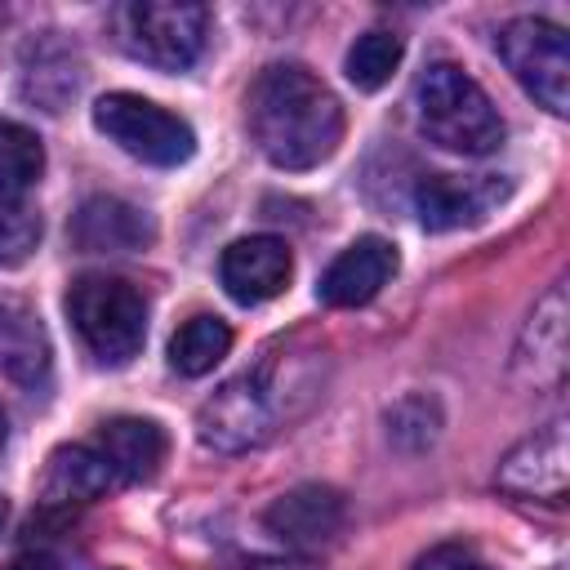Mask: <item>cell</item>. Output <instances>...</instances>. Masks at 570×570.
<instances>
[{
    "label": "cell",
    "instance_id": "1",
    "mask_svg": "<svg viewBox=\"0 0 570 570\" xmlns=\"http://www.w3.org/2000/svg\"><path fill=\"white\" fill-rule=\"evenodd\" d=\"M245 120L258 151L276 169H312L330 160L343 142L338 98L298 62H276L258 71L245 98Z\"/></svg>",
    "mask_w": 570,
    "mask_h": 570
},
{
    "label": "cell",
    "instance_id": "2",
    "mask_svg": "<svg viewBox=\"0 0 570 570\" xmlns=\"http://www.w3.org/2000/svg\"><path fill=\"white\" fill-rule=\"evenodd\" d=\"M419 129L459 156H490L503 142V120L490 94L454 62H432L414 85Z\"/></svg>",
    "mask_w": 570,
    "mask_h": 570
},
{
    "label": "cell",
    "instance_id": "3",
    "mask_svg": "<svg viewBox=\"0 0 570 570\" xmlns=\"http://www.w3.org/2000/svg\"><path fill=\"white\" fill-rule=\"evenodd\" d=\"M67 316L80 334V343L102 361V365H125L142 352L147 338V298L120 281L89 272L71 281L67 289Z\"/></svg>",
    "mask_w": 570,
    "mask_h": 570
},
{
    "label": "cell",
    "instance_id": "4",
    "mask_svg": "<svg viewBox=\"0 0 570 570\" xmlns=\"http://www.w3.org/2000/svg\"><path fill=\"white\" fill-rule=\"evenodd\" d=\"M116 45L160 71H183L200 58L209 36V9L187 0H129L111 9Z\"/></svg>",
    "mask_w": 570,
    "mask_h": 570
},
{
    "label": "cell",
    "instance_id": "5",
    "mask_svg": "<svg viewBox=\"0 0 570 570\" xmlns=\"http://www.w3.org/2000/svg\"><path fill=\"white\" fill-rule=\"evenodd\" d=\"M94 125H98V134H107L120 151H129L142 165L169 169V165L191 160V151H196L191 125L138 94H102L94 102Z\"/></svg>",
    "mask_w": 570,
    "mask_h": 570
},
{
    "label": "cell",
    "instance_id": "6",
    "mask_svg": "<svg viewBox=\"0 0 570 570\" xmlns=\"http://www.w3.org/2000/svg\"><path fill=\"white\" fill-rule=\"evenodd\" d=\"M272 379L267 365L263 370H245L232 383H223L196 414V432L209 450L218 454H240L263 445L276 432V396H272Z\"/></svg>",
    "mask_w": 570,
    "mask_h": 570
},
{
    "label": "cell",
    "instance_id": "7",
    "mask_svg": "<svg viewBox=\"0 0 570 570\" xmlns=\"http://www.w3.org/2000/svg\"><path fill=\"white\" fill-rule=\"evenodd\" d=\"M499 53L530 98L548 111H570V40L548 18H512L499 31Z\"/></svg>",
    "mask_w": 570,
    "mask_h": 570
},
{
    "label": "cell",
    "instance_id": "8",
    "mask_svg": "<svg viewBox=\"0 0 570 570\" xmlns=\"http://www.w3.org/2000/svg\"><path fill=\"white\" fill-rule=\"evenodd\" d=\"M503 196L508 183L499 174H428L414 187V209L428 232H454L481 223Z\"/></svg>",
    "mask_w": 570,
    "mask_h": 570
},
{
    "label": "cell",
    "instance_id": "9",
    "mask_svg": "<svg viewBox=\"0 0 570 570\" xmlns=\"http://www.w3.org/2000/svg\"><path fill=\"white\" fill-rule=\"evenodd\" d=\"M566 481H570V436H566L561 419H552L543 432L512 445L499 463V485L521 499L557 503L566 494Z\"/></svg>",
    "mask_w": 570,
    "mask_h": 570
},
{
    "label": "cell",
    "instance_id": "10",
    "mask_svg": "<svg viewBox=\"0 0 570 570\" xmlns=\"http://www.w3.org/2000/svg\"><path fill=\"white\" fill-rule=\"evenodd\" d=\"M267 530L285 543V548H298V552H321L330 548L343 525H347V503L338 490L330 485H294L285 490L272 508H267Z\"/></svg>",
    "mask_w": 570,
    "mask_h": 570
},
{
    "label": "cell",
    "instance_id": "11",
    "mask_svg": "<svg viewBox=\"0 0 570 570\" xmlns=\"http://www.w3.org/2000/svg\"><path fill=\"white\" fill-rule=\"evenodd\" d=\"M294 258L281 236H240L223 249L218 276L236 303H267L289 285Z\"/></svg>",
    "mask_w": 570,
    "mask_h": 570
},
{
    "label": "cell",
    "instance_id": "12",
    "mask_svg": "<svg viewBox=\"0 0 570 570\" xmlns=\"http://www.w3.org/2000/svg\"><path fill=\"white\" fill-rule=\"evenodd\" d=\"M512 374L521 383L539 387H557L566 374V285L557 281L530 312L517 356H512Z\"/></svg>",
    "mask_w": 570,
    "mask_h": 570
},
{
    "label": "cell",
    "instance_id": "13",
    "mask_svg": "<svg viewBox=\"0 0 570 570\" xmlns=\"http://www.w3.org/2000/svg\"><path fill=\"white\" fill-rule=\"evenodd\" d=\"M392 272H396V249H392V240H383V236H361V240H352V245L325 267L316 294H321L325 307H361V303H370V298L392 281Z\"/></svg>",
    "mask_w": 570,
    "mask_h": 570
},
{
    "label": "cell",
    "instance_id": "14",
    "mask_svg": "<svg viewBox=\"0 0 570 570\" xmlns=\"http://www.w3.org/2000/svg\"><path fill=\"white\" fill-rule=\"evenodd\" d=\"M71 240L89 254H134L151 240V218L120 196H89L71 214Z\"/></svg>",
    "mask_w": 570,
    "mask_h": 570
},
{
    "label": "cell",
    "instance_id": "15",
    "mask_svg": "<svg viewBox=\"0 0 570 570\" xmlns=\"http://www.w3.org/2000/svg\"><path fill=\"white\" fill-rule=\"evenodd\" d=\"M94 450L107 459L111 476L116 481H151L165 463V428L151 423V419H134V414H120V419H107L98 428V441Z\"/></svg>",
    "mask_w": 570,
    "mask_h": 570
},
{
    "label": "cell",
    "instance_id": "16",
    "mask_svg": "<svg viewBox=\"0 0 570 570\" xmlns=\"http://www.w3.org/2000/svg\"><path fill=\"white\" fill-rule=\"evenodd\" d=\"M111 485H120L107 468V459L94 445H67L49 459L45 472V503H89L98 494H107Z\"/></svg>",
    "mask_w": 570,
    "mask_h": 570
},
{
    "label": "cell",
    "instance_id": "17",
    "mask_svg": "<svg viewBox=\"0 0 570 570\" xmlns=\"http://www.w3.org/2000/svg\"><path fill=\"white\" fill-rule=\"evenodd\" d=\"M227 347H232V330H227V321L200 312V316L183 321L178 334L169 338V365H174L178 374L196 379V374H209V370L227 356Z\"/></svg>",
    "mask_w": 570,
    "mask_h": 570
},
{
    "label": "cell",
    "instance_id": "18",
    "mask_svg": "<svg viewBox=\"0 0 570 570\" xmlns=\"http://www.w3.org/2000/svg\"><path fill=\"white\" fill-rule=\"evenodd\" d=\"M0 365L22 383H36L49 365V347H45L40 325L18 307H0Z\"/></svg>",
    "mask_w": 570,
    "mask_h": 570
},
{
    "label": "cell",
    "instance_id": "19",
    "mask_svg": "<svg viewBox=\"0 0 570 570\" xmlns=\"http://www.w3.org/2000/svg\"><path fill=\"white\" fill-rule=\"evenodd\" d=\"M45 169V147L36 129L18 120H0V200L22 196Z\"/></svg>",
    "mask_w": 570,
    "mask_h": 570
},
{
    "label": "cell",
    "instance_id": "20",
    "mask_svg": "<svg viewBox=\"0 0 570 570\" xmlns=\"http://www.w3.org/2000/svg\"><path fill=\"white\" fill-rule=\"evenodd\" d=\"M405 45L396 31H365L356 36V45L347 49V80L356 89H383L401 62Z\"/></svg>",
    "mask_w": 570,
    "mask_h": 570
},
{
    "label": "cell",
    "instance_id": "21",
    "mask_svg": "<svg viewBox=\"0 0 570 570\" xmlns=\"http://www.w3.org/2000/svg\"><path fill=\"white\" fill-rule=\"evenodd\" d=\"M436 428H441V410L432 396H405L387 410V436L401 445V450H423L436 441Z\"/></svg>",
    "mask_w": 570,
    "mask_h": 570
},
{
    "label": "cell",
    "instance_id": "22",
    "mask_svg": "<svg viewBox=\"0 0 570 570\" xmlns=\"http://www.w3.org/2000/svg\"><path fill=\"white\" fill-rule=\"evenodd\" d=\"M36 245H40V218L18 200H0V267L27 263Z\"/></svg>",
    "mask_w": 570,
    "mask_h": 570
},
{
    "label": "cell",
    "instance_id": "23",
    "mask_svg": "<svg viewBox=\"0 0 570 570\" xmlns=\"http://www.w3.org/2000/svg\"><path fill=\"white\" fill-rule=\"evenodd\" d=\"M414 570H485V566H481L468 548H459V543H441V548L423 552Z\"/></svg>",
    "mask_w": 570,
    "mask_h": 570
},
{
    "label": "cell",
    "instance_id": "24",
    "mask_svg": "<svg viewBox=\"0 0 570 570\" xmlns=\"http://www.w3.org/2000/svg\"><path fill=\"white\" fill-rule=\"evenodd\" d=\"M4 570H62L49 552H27V557H18L13 566H4Z\"/></svg>",
    "mask_w": 570,
    "mask_h": 570
},
{
    "label": "cell",
    "instance_id": "25",
    "mask_svg": "<svg viewBox=\"0 0 570 570\" xmlns=\"http://www.w3.org/2000/svg\"><path fill=\"white\" fill-rule=\"evenodd\" d=\"M4 517H9V499L0 494V530H4Z\"/></svg>",
    "mask_w": 570,
    "mask_h": 570
},
{
    "label": "cell",
    "instance_id": "26",
    "mask_svg": "<svg viewBox=\"0 0 570 570\" xmlns=\"http://www.w3.org/2000/svg\"><path fill=\"white\" fill-rule=\"evenodd\" d=\"M0 445H4V410H0Z\"/></svg>",
    "mask_w": 570,
    "mask_h": 570
}]
</instances>
